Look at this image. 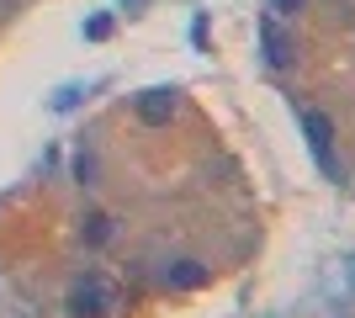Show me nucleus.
<instances>
[{
  "label": "nucleus",
  "mask_w": 355,
  "mask_h": 318,
  "mask_svg": "<svg viewBox=\"0 0 355 318\" xmlns=\"http://www.w3.org/2000/svg\"><path fill=\"white\" fill-rule=\"evenodd\" d=\"M74 175H80V186H96V181H90V175H96V159L80 154V159H74Z\"/></svg>",
  "instance_id": "nucleus-7"
},
{
  "label": "nucleus",
  "mask_w": 355,
  "mask_h": 318,
  "mask_svg": "<svg viewBox=\"0 0 355 318\" xmlns=\"http://www.w3.org/2000/svg\"><path fill=\"white\" fill-rule=\"evenodd\" d=\"M260 43H266V59L282 69V64H292V43L282 37V27H276V16H260Z\"/></svg>",
  "instance_id": "nucleus-5"
},
{
  "label": "nucleus",
  "mask_w": 355,
  "mask_h": 318,
  "mask_svg": "<svg viewBox=\"0 0 355 318\" xmlns=\"http://www.w3.org/2000/svg\"><path fill=\"white\" fill-rule=\"evenodd\" d=\"M133 106H138V117H144L148 127H164V122L175 117V91H170V85H154V91H144Z\"/></svg>",
  "instance_id": "nucleus-3"
},
{
  "label": "nucleus",
  "mask_w": 355,
  "mask_h": 318,
  "mask_svg": "<svg viewBox=\"0 0 355 318\" xmlns=\"http://www.w3.org/2000/svg\"><path fill=\"white\" fill-rule=\"evenodd\" d=\"M80 233H85V244H106L112 239V218H106V212H90L85 223H80Z\"/></svg>",
  "instance_id": "nucleus-6"
},
{
  "label": "nucleus",
  "mask_w": 355,
  "mask_h": 318,
  "mask_svg": "<svg viewBox=\"0 0 355 318\" xmlns=\"http://www.w3.org/2000/svg\"><path fill=\"white\" fill-rule=\"evenodd\" d=\"M106 32H112V21H106V16H96V21H85V37H106Z\"/></svg>",
  "instance_id": "nucleus-8"
},
{
  "label": "nucleus",
  "mask_w": 355,
  "mask_h": 318,
  "mask_svg": "<svg viewBox=\"0 0 355 318\" xmlns=\"http://www.w3.org/2000/svg\"><path fill=\"white\" fill-rule=\"evenodd\" d=\"M302 133H308V149L313 159L334 175V122L324 117V112H302Z\"/></svg>",
  "instance_id": "nucleus-2"
},
{
  "label": "nucleus",
  "mask_w": 355,
  "mask_h": 318,
  "mask_svg": "<svg viewBox=\"0 0 355 318\" xmlns=\"http://www.w3.org/2000/svg\"><path fill=\"white\" fill-rule=\"evenodd\" d=\"M297 6H302V0H270V11H276V16H292Z\"/></svg>",
  "instance_id": "nucleus-9"
},
{
  "label": "nucleus",
  "mask_w": 355,
  "mask_h": 318,
  "mask_svg": "<svg viewBox=\"0 0 355 318\" xmlns=\"http://www.w3.org/2000/svg\"><path fill=\"white\" fill-rule=\"evenodd\" d=\"M69 308H74L80 318H96V313H106V308H117V287H112L106 276H96V271H90L85 281H74Z\"/></svg>",
  "instance_id": "nucleus-1"
},
{
  "label": "nucleus",
  "mask_w": 355,
  "mask_h": 318,
  "mask_svg": "<svg viewBox=\"0 0 355 318\" xmlns=\"http://www.w3.org/2000/svg\"><path fill=\"white\" fill-rule=\"evenodd\" d=\"M207 281V265H196V260H175V265H164V287L175 292H196Z\"/></svg>",
  "instance_id": "nucleus-4"
},
{
  "label": "nucleus",
  "mask_w": 355,
  "mask_h": 318,
  "mask_svg": "<svg viewBox=\"0 0 355 318\" xmlns=\"http://www.w3.org/2000/svg\"><path fill=\"white\" fill-rule=\"evenodd\" d=\"M350 281H355V271H350Z\"/></svg>",
  "instance_id": "nucleus-10"
}]
</instances>
